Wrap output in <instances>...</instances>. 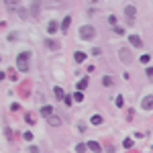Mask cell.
<instances>
[{"mask_svg": "<svg viewBox=\"0 0 153 153\" xmlns=\"http://www.w3.org/2000/svg\"><path fill=\"white\" fill-rule=\"evenodd\" d=\"M29 59H31V53H29V51L18 53V57H16V68H18V72H29Z\"/></svg>", "mask_w": 153, "mask_h": 153, "instance_id": "6da1fadb", "label": "cell"}, {"mask_svg": "<svg viewBox=\"0 0 153 153\" xmlns=\"http://www.w3.org/2000/svg\"><path fill=\"white\" fill-rule=\"evenodd\" d=\"M94 35H96V29H94V27H90V25H84V27L80 29V37H82L84 41L94 39Z\"/></svg>", "mask_w": 153, "mask_h": 153, "instance_id": "7a4b0ae2", "label": "cell"}, {"mask_svg": "<svg viewBox=\"0 0 153 153\" xmlns=\"http://www.w3.org/2000/svg\"><path fill=\"white\" fill-rule=\"evenodd\" d=\"M118 57H121V61H123V63H131V61H133V53H131L127 47L118 49Z\"/></svg>", "mask_w": 153, "mask_h": 153, "instance_id": "3957f363", "label": "cell"}, {"mask_svg": "<svg viewBox=\"0 0 153 153\" xmlns=\"http://www.w3.org/2000/svg\"><path fill=\"white\" fill-rule=\"evenodd\" d=\"M135 12H137L135 6H127V8H125V16H127V23H129V25L135 23Z\"/></svg>", "mask_w": 153, "mask_h": 153, "instance_id": "277c9868", "label": "cell"}, {"mask_svg": "<svg viewBox=\"0 0 153 153\" xmlns=\"http://www.w3.org/2000/svg\"><path fill=\"white\" fill-rule=\"evenodd\" d=\"M141 106H143V110H153V94L145 96L143 102H141Z\"/></svg>", "mask_w": 153, "mask_h": 153, "instance_id": "5b68a950", "label": "cell"}, {"mask_svg": "<svg viewBox=\"0 0 153 153\" xmlns=\"http://www.w3.org/2000/svg\"><path fill=\"white\" fill-rule=\"evenodd\" d=\"M129 43H131L133 47H143V39H141L139 35H131V37H129Z\"/></svg>", "mask_w": 153, "mask_h": 153, "instance_id": "8992f818", "label": "cell"}, {"mask_svg": "<svg viewBox=\"0 0 153 153\" xmlns=\"http://www.w3.org/2000/svg\"><path fill=\"white\" fill-rule=\"evenodd\" d=\"M86 145H88V149H90L92 153H100V151H102V147H100V145H98L96 141H88Z\"/></svg>", "mask_w": 153, "mask_h": 153, "instance_id": "52a82bcc", "label": "cell"}, {"mask_svg": "<svg viewBox=\"0 0 153 153\" xmlns=\"http://www.w3.org/2000/svg\"><path fill=\"white\" fill-rule=\"evenodd\" d=\"M41 114L45 116V118L53 116V106H49V104H47V106H43V108H41Z\"/></svg>", "mask_w": 153, "mask_h": 153, "instance_id": "ba28073f", "label": "cell"}, {"mask_svg": "<svg viewBox=\"0 0 153 153\" xmlns=\"http://www.w3.org/2000/svg\"><path fill=\"white\" fill-rule=\"evenodd\" d=\"M53 94H55V98H57V100H65V92L59 88V86H55V88H53Z\"/></svg>", "mask_w": 153, "mask_h": 153, "instance_id": "9c48e42d", "label": "cell"}, {"mask_svg": "<svg viewBox=\"0 0 153 153\" xmlns=\"http://www.w3.org/2000/svg\"><path fill=\"white\" fill-rule=\"evenodd\" d=\"M57 31H59V25L55 23V20H51V23L47 25V33H51V35H53V33H57Z\"/></svg>", "mask_w": 153, "mask_h": 153, "instance_id": "30bf717a", "label": "cell"}, {"mask_svg": "<svg viewBox=\"0 0 153 153\" xmlns=\"http://www.w3.org/2000/svg\"><path fill=\"white\" fill-rule=\"evenodd\" d=\"M47 123H49L51 127H61V118H57V116H49Z\"/></svg>", "mask_w": 153, "mask_h": 153, "instance_id": "8fae6325", "label": "cell"}, {"mask_svg": "<svg viewBox=\"0 0 153 153\" xmlns=\"http://www.w3.org/2000/svg\"><path fill=\"white\" fill-rule=\"evenodd\" d=\"M70 25H72V16H65V18H63V23H61V31H68Z\"/></svg>", "mask_w": 153, "mask_h": 153, "instance_id": "7c38bea8", "label": "cell"}, {"mask_svg": "<svg viewBox=\"0 0 153 153\" xmlns=\"http://www.w3.org/2000/svg\"><path fill=\"white\" fill-rule=\"evenodd\" d=\"M45 45H47L49 49H57V47H59V43L53 41V39H45Z\"/></svg>", "mask_w": 153, "mask_h": 153, "instance_id": "4fadbf2b", "label": "cell"}, {"mask_svg": "<svg viewBox=\"0 0 153 153\" xmlns=\"http://www.w3.org/2000/svg\"><path fill=\"white\" fill-rule=\"evenodd\" d=\"M74 59H76L78 63H82V61L86 59V53H84V51H76V53H74Z\"/></svg>", "mask_w": 153, "mask_h": 153, "instance_id": "5bb4252c", "label": "cell"}, {"mask_svg": "<svg viewBox=\"0 0 153 153\" xmlns=\"http://www.w3.org/2000/svg\"><path fill=\"white\" fill-rule=\"evenodd\" d=\"M6 78H8V80H12V82H16V80H18V78H16V70H12V68H10V70H6Z\"/></svg>", "mask_w": 153, "mask_h": 153, "instance_id": "9a60e30c", "label": "cell"}, {"mask_svg": "<svg viewBox=\"0 0 153 153\" xmlns=\"http://www.w3.org/2000/svg\"><path fill=\"white\" fill-rule=\"evenodd\" d=\"M90 123H92V125H100V123H102V116H100V114H92V116H90Z\"/></svg>", "mask_w": 153, "mask_h": 153, "instance_id": "2e32d148", "label": "cell"}, {"mask_svg": "<svg viewBox=\"0 0 153 153\" xmlns=\"http://www.w3.org/2000/svg\"><path fill=\"white\" fill-rule=\"evenodd\" d=\"M86 86H88V78H82V80L78 82V90H84Z\"/></svg>", "mask_w": 153, "mask_h": 153, "instance_id": "e0dca14e", "label": "cell"}, {"mask_svg": "<svg viewBox=\"0 0 153 153\" xmlns=\"http://www.w3.org/2000/svg\"><path fill=\"white\" fill-rule=\"evenodd\" d=\"M102 84H104V86H112V78H110V76H104V78H102Z\"/></svg>", "mask_w": 153, "mask_h": 153, "instance_id": "ac0fdd59", "label": "cell"}, {"mask_svg": "<svg viewBox=\"0 0 153 153\" xmlns=\"http://www.w3.org/2000/svg\"><path fill=\"white\" fill-rule=\"evenodd\" d=\"M123 147L125 149H131V147H133V139H125L123 141Z\"/></svg>", "mask_w": 153, "mask_h": 153, "instance_id": "d6986e66", "label": "cell"}, {"mask_svg": "<svg viewBox=\"0 0 153 153\" xmlns=\"http://www.w3.org/2000/svg\"><path fill=\"white\" fill-rule=\"evenodd\" d=\"M86 149H88V145H84V143H80V145H76V151H78V153H84Z\"/></svg>", "mask_w": 153, "mask_h": 153, "instance_id": "ffe728a7", "label": "cell"}, {"mask_svg": "<svg viewBox=\"0 0 153 153\" xmlns=\"http://www.w3.org/2000/svg\"><path fill=\"white\" fill-rule=\"evenodd\" d=\"M74 100H76V102H82V100H84V94L76 92V94H74Z\"/></svg>", "mask_w": 153, "mask_h": 153, "instance_id": "44dd1931", "label": "cell"}, {"mask_svg": "<svg viewBox=\"0 0 153 153\" xmlns=\"http://www.w3.org/2000/svg\"><path fill=\"white\" fill-rule=\"evenodd\" d=\"M108 23H110V25H114V27H116V16H114V14H110V16H108Z\"/></svg>", "mask_w": 153, "mask_h": 153, "instance_id": "7402d4cb", "label": "cell"}, {"mask_svg": "<svg viewBox=\"0 0 153 153\" xmlns=\"http://www.w3.org/2000/svg\"><path fill=\"white\" fill-rule=\"evenodd\" d=\"M114 33H118V35H125V29H123V27H118V25H116V27H114Z\"/></svg>", "mask_w": 153, "mask_h": 153, "instance_id": "603a6c76", "label": "cell"}, {"mask_svg": "<svg viewBox=\"0 0 153 153\" xmlns=\"http://www.w3.org/2000/svg\"><path fill=\"white\" fill-rule=\"evenodd\" d=\"M139 61H141V63H149V55H141Z\"/></svg>", "mask_w": 153, "mask_h": 153, "instance_id": "cb8c5ba5", "label": "cell"}, {"mask_svg": "<svg viewBox=\"0 0 153 153\" xmlns=\"http://www.w3.org/2000/svg\"><path fill=\"white\" fill-rule=\"evenodd\" d=\"M123 102H125V100H123V96H116V106H118V108L123 106Z\"/></svg>", "mask_w": 153, "mask_h": 153, "instance_id": "d4e9b609", "label": "cell"}, {"mask_svg": "<svg viewBox=\"0 0 153 153\" xmlns=\"http://www.w3.org/2000/svg\"><path fill=\"white\" fill-rule=\"evenodd\" d=\"M27 123H31V125H33V123H35V116H33V114H27Z\"/></svg>", "mask_w": 153, "mask_h": 153, "instance_id": "484cf974", "label": "cell"}, {"mask_svg": "<svg viewBox=\"0 0 153 153\" xmlns=\"http://www.w3.org/2000/svg\"><path fill=\"white\" fill-rule=\"evenodd\" d=\"M29 151H31V153H39V147H35V145H31V147H29Z\"/></svg>", "mask_w": 153, "mask_h": 153, "instance_id": "4316f807", "label": "cell"}, {"mask_svg": "<svg viewBox=\"0 0 153 153\" xmlns=\"http://www.w3.org/2000/svg\"><path fill=\"white\" fill-rule=\"evenodd\" d=\"M106 151H108V153H114V147H112L110 143H108V145H106Z\"/></svg>", "mask_w": 153, "mask_h": 153, "instance_id": "83f0119b", "label": "cell"}, {"mask_svg": "<svg viewBox=\"0 0 153 153\" xmlns=\"http://www.w3.org/2000/svg\"><path fill=\"white\" fill-rule=\"evenodd\" d=\"M92 55H100V47H94L92 49Z\"/></svg>", "mask_w": 153, "mask_h": 153, "instance_id": "f1b7e54d", "label": "cell"}, {"mask_svg": "<svg viewBox=\"0 0 153 153\" xmlns=\"http://www.w3.org/2000/svg\"><path fill=\"white\" fill-rule=\"evenodd\" d=\"M147 76H151V78H153V68H147Z\"/></svg>", "mask_w": 153, "mask_h": 153, "instance_id": "f546056e", "label": "cell"}]
</instances>
